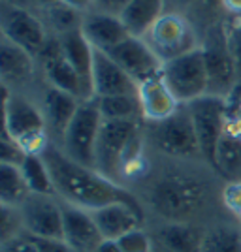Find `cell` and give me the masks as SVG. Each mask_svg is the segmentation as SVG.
Returning <instances> with one entry per match:
<instances>
[{
  "label": "cell",
  "instance_id": "22",
  "mask_svg": "<svg viewBox=\"0 0 241 252\" xmlns=\"http://www.w3.org/2000/svg\"><path fill=\"white\" fill-rule=\"evenodd\" d=\"M34 59L31 53L2 40L0 49V74L4 87H17L27 83L34 74Z\"/></svg>",
  "mask_w": 241,
  "mask_h": 252
},
{
  "label": "cell",
  "instance_id": "13",
  "mask_svg": "<svg viewBox=\"0 0 241 252\" xmlns=\"http://www.w3.org/2000/svg\"><path fill=\"white\" fill-rule=\"evenodd\" d=\"M126 74L130 75L138 85L147 81L155 75H160L164 63L158 59L155 51L149 47L143 38H126L117 47L107 53Z\"/></svg>",
  "mask_w": 241,
  "mask_h": 252
},
{
  "label": "cell",
  "instance_id": "34",
  "mask_svg": "<svg viewBox=\"0 0 241 252\" xmlns=\"http://www.w3.org/2000/svg\"><path fill=\"white\" fill-rule=\"evenodd\" d=\"M31 239L36 245L38 252H75L64 239H45V237H31Z\"/></svg>",
  "mask_w": 241,
  "mask_h": 252
},
{
  "label": "cell",
  "instance_id": "31",
  "mask_svg": "<svg viewBox=\"0 0 241 252\" xmlns=\"http://www.w3.org/2000/svg\"><path fill=\"white\" fill-rule=\"evenodd\" d=\"M117 245H119L121 252H155L153 239L141 228L126 231L125 235H121L117 239Z\"/></svg>",
  "mask_w": 241,
  "mask_h": 252
},
{
  "label": "cell",
  "instance_id": "35",
  "mask_svg": "<svg viewBox=\"0 0 241 252\" xmlns=\"http://www.w3.org/2000/svg\"><path fill=\"white\" fill-rule=\"evenodd\" d=\"M0 252H38V249L32 243L31 237L25 233V235H19V237H13L10 241L2 243Z\"/></svg>",
  "mask_w": 241,
  "mask_h": 252
},
{
  "label": "cell",
  "instance_id": "28",
  "mask_svg": "<svg viewBox=\"0 0 241 252\" xmlns=\"http://www.w3.org/2000/svg\"><path fill=\"white\" fill-rule=\"evenodd\" d=\"M200 252H241V230L234 226H215L206 231Z\"/></svg>",
  "mask_w": 241,
  "mask_h": 252
},
{
  "label": "cell",
  "instance_id": "29",
  "mask_svg": "<svg viewBox=\"0 0 241 252\" xmlns=\"http://www.w3.org/2000/svg\"><path fill=\"white\" fill-rule=\"evenodd\" d=\"M241 164V143L230 136H222L217 149V169L224 175H234Z\"/></svg>",
  "mask_w": 241,
  "mask_h": 252
},
{
  "label": "cell",
  "instance_id": "16",
  "mask_svg": "<svg viewBox=\"0 0 241 252\" xmlns=\"http://www.w3.org/2000/svg\"><path fill=\"white\" fill-rule=\"evenodd\" d=\"M93 94H95V98H105V96L117 94H138V83L107 53L95 49Z\"/></svg>",
  "mask_w": 241,
  "mask_h": 252
},
{
  "label": "cell",
  "instance_id": "30",
  "mask_svg": "<svg viewBox=\"0 0 241 252\" xmlns=\"http://www.w3.org/2000/svg\"><path fill=\"white\" fill-rule=\"evenodd\" d=\"M19 235H25V224L19 207L0 205V241L6 243Z\"/></svg>",
  "mask_w": 241,
  "mask_h": 252
},
{
  "label": "cell",
  "instance_id": "18",
  "mask_svg": "<svg viewBox=\"0 0 241 252\" xmlns=\"http://www.w3.org/2000/svg\"><path fill=\"white\" fill-rule=\"evenodd\" d=\"M138 98L141 105V113L151 123L168 119L181 107L177 98L172 94L168 85L164 83L162 75H155L138 85Z\"/></svg>",
  "mask_w": 241,
  "mask_h": 252
},
{
  "label": "cell",
  "instance_id": "14",
  "mask_svg": "<svg viewBox=\"0 0 241 252\" xmlns=\"http://www.w3.org/2000/svg\"><path fill=\"white\" fill-rule=\"evenodd\" d=\"M36 59L42 61L43 74H45V79H47L49 87H55V89L64 91V93H70V94L77 96L79 100H89L87 94H85V87L81 77L72 68V64L64 59L59 36L49 38Z\"/></svg>",
  "mask_w": 241,
  "mask_h": 252
},
{
  "label": "cell",
  "instance_id": "11",
  "mask_svg": "<svg viewBox=\"0 0 241 252\" xmlns=\"http://www.w3.org/2000/svg\"><path fill=\"white\" fill-rule=\"evenodd\" d=\"M153 141L162 153L172 157H194L200 153L198 137L190 121L189 109L179 107L173 115L153 126Z\"/></svg>",
  "mask_w": 241,
  "mask_h": 252
},
{
  "label": "cell",
  "instance_id": "5",
  "mask_svg": "<svg viewBox=\"0 0 241 252\" xmlns=\"http://www.w3.org/2000/svg\"><path fill=\"white\" fill-rule=\"evenodd\" d=\"M102 123H104V117L100 113L98 100L96 98L81 100L72 123L68 125L61 139V149L77 164L95 168L96 139L100 134Z\"/></svg>",
  "mask_w": 241,
  "mask_h": 252
},
{
  "label": "cell",
  "instance_id": "21",
  "mask_svg": "<svg viewBox=\"0 0 241 252\" xmlns=\"http://www.w3.org/2000/svg\"><path fill=\"white\" fill-rule=\"evenodd\" d=\"M81 104V100L77 96L59 91L55 87H49L43 93L42 100V111L45 115V123H47V130L53 136L63 139L64 132L68 125L72 123L73 115L77 111V107Z\"/></svg>",
  "mask_w": 241,
  "mask_h": 252
},
{
  "label": "cell",
  "instance_id": "12",
  "mask_svg": "<svg viewBox=\"0 0 241 252\" xmlns=\"http://www.w3.org/2000/svg\"><path fill=\"white\" fill-rule=\"evenodd\" d=\"M19 211L27 235L63 239V205L55 200V196L31 194Z\"/></svg>",
  "mask_w": 241,
  "mask_h": 252
},
{
  "label": "cell",
  "instance_id": "42",
  "mask_svg": "<svg viewBox=\"0 0 241 252\" xmlns=\"http://www.w3.org/2000/svg\"><path fill=\"white\" fill-rule=\"evenodd\" d=\"M160 252H164V251H160Z\"/></svg>",
  "mask_w": 241,
  "mask_h": 252
},
{
  "label": "cell",
  "instance_id": "41",
  "mask_svg": "<svg viewBox=\"0 0 241 252\" xmlns=\"http://www.w3.org/2000/svg\"><path fill=\"white\" fill-rule=\"evenodd\" d=\"M181 4H192V2H196V0H177Z\"/></svg>",
  "mask_w": 241,
  "mask_h": 252
},
{
  "label": "cell",
  "instance_id": "23",
  "mask_svg": "<svg viewBox=\"0 0 241 252\" xmlns=\"http://www.w3.org/2000/svg\"><path fill=\"white\" fill-rule=\"evenodd\" d=\"M164 15V0H132L119 15L134 38H145L153 25Z\"/></svg>",
  "mask_w": 241,
  "mask_h": 252
},
{
  "label": "cell",
  "instance_id": "20",
  "mask_svg": "<svg viewBox=\"0 0 241 252\" xmlns=\"http://www.w3.org/2000/svg\"><path fill=\"white\" fill-rule=\"evenodd\" d=\"M91 213L104 239H111V241H117L126 231L139 228L141 219H143L141 209L132 207L128 203H111V205H105Z\"/></svg>",
  "mask_w": 241,
  "mask_h": 252
},
{
  "label": "cell",
  "instance_id": "6",
  "mask_svg": "<svg viewBox=\"0 0 241 252\" xmlns=\"http://www.w3.org/2000/svg\"><path fill=\"white\" fill-rule=\"evenodd\" d=\"M200 47L204 53L207 79H209L207 94L226 98L232 93L236 79L240 77L234 55L230 51V43H228V31H224L222 25L209 27Z\"/></svg>",
  "mask_w": 241,
  "mask_h": 252
},
{
  "label": "cell",
  "instance_id": "2",
  "mask_svg": "<svg viewBox=\"0 0 241 252\" xmlns=\"http://www.w3.org/2000/svg\"><path fill=\"white\" fill-rule=\"evenodd\" d=\"M2 132L10 136L19 147L31 153H42L49 145L47 123L42 107L34 105L31 100L19 94H11L4 87V128Z\"/></svg>",
  "mask_w": 241,
  "mask_h": 252
},
{
  "label": "cell",
  "instance_id": "36",
  "mask_svg": "<svg viewBox=\"0 0 241 252\" xmlns=\"http://www.w3.org/2000/svg\"><path fill=\"white\" fill-rule=\"evenodd\" d=\"M130 2H132V0H95V10L119 17Z\"/></svg>",
  "mask_w": 241,
  "mask_h": 252
},
{
  "label": "cell",
  "instance_id": "15",
  "mask_svg": "<svg viewBox=\"0 0 241 252\" xmlns=\"http://www.w3.org/2000/svg\"><path fill=\"white\" fill-rule=\"evenodd\" d=\"M63 205V239L75 252H95L104 235L93 219V213L72 203L61 201Z\"/></svg>",
  "mask_w": 241,
  "mask_h": 252
},
{
  "label": "cell",
  "instance_id": "25",
  "mask_svg": "<svg viewBox=\"0 0 241 252\" xmlns=\"http://www.w3.org/2000/svg\"><path fill=\"white\" fill-rule=\"evenodd\" d=\"M21 169L25 183L31 190V194H40V196H57L55 192V185H53V177L49 173V168L45 164L42 155L38 153H31L27 155L25 160L21 162Z\"/></svg>",
  "mask_w": 241,
  "mask_h": 252
},
{
  "label": "cell",
  "instance_id": "10",
  "mask_svg": "<svg viewBox=\"0 0 241 252\" xmlns=\"http://www.w3.org/2000/svg\"><path fill=\"white\" fill-rule=\"evenodd\" d=\"M2 40L38 57L45 42L49 40L45 25L32 11L17 4H4L2 8Z\"/></svg>",
  "mask_w": 241,
  "mask_h": 252
},
{
  "label": "cell",
  "instance_id": "33",
  "mask_svg": "<svg viewBox=\"0 0 241 252\" xmlns=\"http://www.w3.org/2000/svg\"><path fill=\"white\" fill-rule=\"evenodd\" d=\"M222 201H224L226 209L232 211V213L241 220V183L240 181L226 185V189L222 190Z\"/></svg>",
  "mask_w": 241,
  "mask_h": 252
},
{
  "label": "cell",
  "instance_id": "1",
  "mask_svg": "<svg viewBox=\"0 0 241 252\" xmlns=\"http://www.w3.org/2000/svg\"><path fill=\"white\" fill-rule=\"evenodd\" d=\"M40 155L49 168L55 192L61 201L87 211H96L111 203H128L141 209L136 198L119 183L109 181L95 168L77 164L57 145L49 143Z\"/></svg>",
  "mask_w": 241,
  "mask_h": 252
},
{
  "label": "cell",
  "instance_id": "4",
  "mask_svg": "<svg viewBox=\"0 0 241 252\" xmlns=\"http://www.w3.org/2000/svg\"><path fill=\"white\" fill-rule=\"evenodd\" d=\"M204 187L187 175L164 177L151 192V205L170 222H187L204 205Z\"/></svg>",
  "mask_w": 241,
  "mask_h": 252
},
{
  "label": "cell",
  "instance_id": "24",
  "mask_svg": "<svg viewBox=\"0 0 241 252\" xmlns=\"http://www.w3.org/2000/svg\"><path fill=\"white\" fill-rule=\"evenodd\" d=\"M206 231L187 222H170L158 231V243L164 252H200Z\"/></svg>",
  "mask_w": 241,
  "mask_h": 252
},
{
  "label": "cell",
  "instance_id": "37",
  "mask_svg": "<svg viewBox=\"0 0 241 252\" xmlns=\"http://www.w3.org/2000/svg\"><path fill=\"white\" fill-rule=\"evenodd\" d=\"M228 43H230V51L238 66V74L241 75V23L232 31H228Z\"/></svg>",
  "mask_w": 241,
  "mask_h": 252
},
{
  "label": "cell",
  "instance_id": "38",
  "mask_svg": "<svg viewBox=\"0 0 241 252\" xmlns=\"http://www.w3.org/2000/svg\"><path fill=\"white\" fill-rule=\"evenodd\" d=\"M61 2L73 8V10H77L79 13H89V11L95 10V0H61Z\"/></svg>",
  "mask_w": 241,
  "mask_h": 252
},
{
  "label": "cell",
  "instance_id": "3",
  "mask_svg": "<svg viewBox=\"0 0 241 252\" xmlns=\"http://www.w3.org/2000/svg\"><path fill=\"white\" fill-rule=\"evenodd\" d=\"M138 141L136 121H104L95 149V169L113 183L121 181L126 164L134 158ZM121 185V183H119Z\"/></svg>",
  "mask_w": 241,
  "mask_h": 252
},
{
  "label": "cell",
  "instance_id": "17",
  "mask_svg": "<svg viewBox=\"0 0 241 252\" xmlns=\"http://www.w3.org/2000/svg\"><path fill=\"white\" fill-rule=\"evenodd\" d=\"M81 32L95 49L104 53H109L126 38H130V32L126 31L121 17L96 10L83 15Z\"/></svg>",
  "mask_w": 241,
  "mask_h": 252
},
{
  "label": "cell",
  "instance_id": "40",
  "mask_svg": "<svg viewBox=\"0 0 241 252\" xmlns=\"http://www.w3.org/2000/svg\"><path fill=\"white\" fill-rule=\"evenodd\" d=\"M95 252H121V249H119L117 241H111V239H104V241H102V245H100V247H98Z\"/></svg>",
  "mask_w": 241,
  "mask_h": 252
},
{
  "label": "cell",
  "instance_id": "27",
  "mask_svg": "<svg viewBox=\"0 0 241 252\" xmlns=\"http://www.w3.org/2000/svg\"><path fill=\"white\" fill-rule=\"evenodd\" d=\"M104 121H136L141 113L138 94H117L96 98Z\"/></svg>",
  "mask_w": 241,
  "mask_h": 252
},
{
  "label": "cell",
  "instance_id": "9",
  "mask_svg": "<svg viewBox=\"0 0 241 252\" xmlns=\"http://www.w3.org/2000/svg\"><path fill=\"white\" fill-rule=\"evenodd\" d=\"M162 63L173 61L185 53L198 49V36L190 23L173 11H166L143 38Z\"/></svg>",
  "mask_w": 241,
  "mask_h": 252
},
{
  "label": "cell",
  "instance_id": "8",
  "mask_svg": "<svg viewBox=\"0 0 241 252\" xmlns=\"http://www.w3.org/2000/svg\"><path fill=\"white\" fill-rule=\"evenodd\" d=\"M160 75L179 104H189L200 96L207 94L209 79L202 47L164 63Z\"/></svg>",
  "mask_w": 241,
  "mask_h": 252
},
{
  "label": "cell",
  "instance_id": "39",
  "mask_svg": "<svg viewBox=\"0 0 241 252\" xmlns=\"http://www.w3.org/2000/svg\"><path fill=\"white\" fill-rule=\"evenodd\" d=\"M220 4L230 11V13L241 15V0H220Z\"/></svg>",
  "mask_w": 241,
  "mask_h": 252
},
{
  "label": "cell",
  "instance_id": "26",
  "mask_svg": "<svg viewBox=\"0 0 241 252\" xmlns=\"http://www.w3.org/2000/svg\"><path fill=\"white\" fill-rule=\"evenodd\" d=\"M31 196L19 166L0 164V201L2 205L21 207Z\"/></svg>",
  "mask_w": 241,
  "mask_h": 252
},
{
  "label": "cell",
  "instance_id": "32",
  "mask_svg": "<svg viewBox=\"0 0 241 252\" xmlns=\"http://www.w3.org/2000/svg\"><path fill=\"white\" fill-rule=\"evenodd\" d=\"M27 153L23 151L10 136H6L2 132V139H0V164H11V166H21Z\"/></svg>",
  "mask_w": 241,
  "mask_h": 252
},
{
  "label": "cell",
  "instance_id": "7",
  "mask_svg": "<svg viewBox=\"0 0 241 252\" xmlns=\"http://www.w3.org/2000/svg\"><path fill=\"white\" fill-rule=\"evenodd\" d=\"M198 137L200 155L217 168V149L226 128V98L204 94L187 104Z\"/></svg>",
  "mask_w": 241,
  "mask_h": 252
},
{
  "label": "cell",
  "instance_id": "19",
  "mask_svg": "<svg viewBox=\"0 0 241 252\" xmlns=\"http://www.w3.org/2000/svg\"><path fill=\"white\" fill-rule=\"evenodd\" d=\"M59 42L63 47V55L72 68L81 77L87 98H95L93 94V63H95V47L85 38L81 29L59 34Z\"/></svg>",
  "mask_w": 241,
  "mask_h": 252
}]
</instances>
